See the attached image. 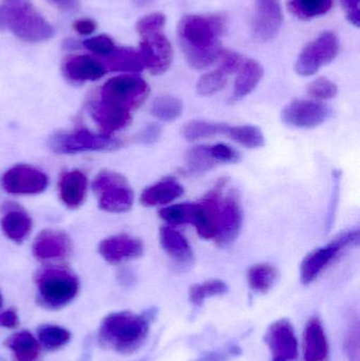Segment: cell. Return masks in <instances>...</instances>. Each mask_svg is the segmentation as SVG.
<instances>
[{
  "label": "cell",
  "instance_id": "bcb514c9",
  "mask_svg": "<svg viewBox=\"0 0 360 361\" xmlns=\"http://www.w3.org/2000/svg\"><path fill=\"white\" fill-rule=\"evenodd\" d=\"M19 326V317L16 310L8 309L0 312V328L16 329Z\"/></svg>",
  "mask_w": 360,
  "mask_h": 361
},
{
  "label": "cell",
  "instance_id": "cb8c5ba5",
  "mask_svg": "<svg viewBox=\"0 0 360 361\" xmlns=\"http://www.w3.org/2000/svg\"><path fill=\"white\" fill-rule=\"evenodd\" d=\"M4 345L12 353L13 361H39L42 356V347L30 331L14 333Z\"/></svg>",
  "mask_w": 360,
  "mask_h": 361
},
{
  "label": "cell",
  "instance_id": "681fc988",
  "mask_svg": "<svg viewBox=\"0 0 360 361\" xmlns=\"http://www.w3.org/2000/svg\"><path fill=\"white\" fill-rule=\"evenodd\" d=\"M6 30V13L4 4H0V31Z\"/></svg>",
  "mask_w": 360,
  "mask_h": 361
},
{
  "label": "cell",
  "instance_id": "2e32d148",
  "mask_svg": "<svg viewBox=\"0 0 360 361\" xmlns=\"http://www.w3.org/2000/svg\"><path fill=\"white\" fill-rule=\"evenodd\" d=\"M143 252V242L127 233L106 238L99 245L101 258L114 265L139 258Z\"/></svg>",
  "mask_w": 360,
  "mask_h": 361
},
{
  "label": "cell",
  "instance_id": "9a60e30c",
  "mask_svg": "<svg viewBox=\"0 0 360 361\" xmlns=\"http://www.w3.org/2000/svg\"><path fill=\"white\" fill-rule=\"evenodd\" d=\"M264 341L273 357L291 361L296 360L299 354V345L294 326L287 319L273 322L266 330Z\"/></svg>",
  "mask_w": 360,
  "mask_h": 361
},
{
  "label": "cell",
  "instance_id": "ffe728a7",
  "mask_svg": "<svg viewBox=\"0 0 360 361\" xmlns=\"http://www.w3.org/2000/svg\"><path fill=\"white\" fill-rule=\"evenodd\" d=\"M88 110L101 135H111L116 131L128 127L132 121L130 112L104 105L95 99H91Z\"/></svg>",
  "mask_w": 360,
  "mask_h": 361
},
{
  "label": "cell",
  "instance_id": "603a6c76",
  "mask_svg": "<svg viewBox=\"0 0 360 361\" xmlns=\"http://www.w3.org/2000/svg\"><path fill=\"white\" fill-rule=\"evenodd\" d=\"M88 180L80 171H68L59 180V197L63 203L71 209H76L86 199Z\"/></svg>",
  "mask_w": 360,
  "mask_h": 361
},
{
  "label": "cell",
  "instance_id": "e0dca14e",
  "mask_svg": "<svg viewBox=\"0 0 360 361\" xmlns=\"http://www.w3.org/2000/svg\"><path fill=\"white\" fill-rule=\"evenodd\" d=\"M72 242L65 231L44 229L38 233L32 246L34 257L40 261L61 260L72 252Z\"/></svg>",
  "mask_w": 360,
  "mask_h": 361
},
{
  "label": "cell",
  "instance_id": "52a82bcc",
  "mask_svg": "<svg viewBox=\"0 0 360 361\" xmlns=\"http://www.w3.org/2000/svg\"><path fill=\"white\" fill-rule=\"evenodd\" d=\"M124 145L111 135L93 133L85 129L71 133H57L49 139V147L54 154H75L85 152H111Z\"/></svg>",
  "mask_w": 360,
  "mask_h": 361
},
{
  "label": "cell",
  "instance_id": "ab89813d",
  "mask_svg": "<svg viewBox=\"0 0 360 361\" xmlns=\"http://www.w3.org/2000/svg\"><path fill=\"white\" fill-rule=\"evenodd\" d=\"M165 23H166V18L164 15L161 13H152V14L147 15L137 21V29L139 35H144V34L151 33V32L163 31L164 30Z\"/></svg>",
  "mask_w": 360,
  "mask_h": 361
},
{
  "label": "cell",
  "instance_id": "c3c4849f",
  "mask_svg": "<svg viewBox=\"0 0 360 361\" xmlns=\"http://www.w3.org/2000/svg\"><path fill=\"white\" fill-rule=\"evenodd\" d=\"M57 8L68 13H73L78 10V0H49Z\"/></svg>",
  "mask_w": 360,
  "mask_h": 361
},
{
  "label": "cell",
  "instance_id": "f35d334b",
  "mask_svg": "<svg viewBox=\"0 0 360 361\" xmlns=\"http://www.w3.org/2000/svg\"><path fill=\"white\" fill-rule=\"evenodd\" d=\"M82 46L88 49L94 54L101 57H107L113 52L116 48L113 40L107 35H97L95 37L89 38V39L82 42Z\"/></svg>",
  "mask_w": 360,
  "mask_h": 361
},
{
  "label": "cell",
  "instance_id": "f6af8a7d",
  "mask_svg": "<svg viewBox=\"0 0 360 361\" xmlns=\"http://www.w3.org/2000/svg\"><path fill=\"white\" fill-rule=\"evenodd\" d=\"M340 2L350 23L359 27V0H340Z\"/></svg>",
  "mask_w": 360,
  "mask_h": 361
},
{
  "label": "cell",
  "instance_id": "4dcf8cb0",
  "mask_svg": "<svg viewBox=\"0 0 360 361\" xmlns=\"http://www.w3.org/2000/svg\"><path fill=\"white\" fill-rule=\"evenodd\" d=\"M287 8L297 18L310 20L327 14L331 10L332 0H291Z\"/></svg>",
  "mask_w": 360,
  "mask_h": 361
},
{
  "label": "cell",
  "instance_id": "d590c367",
  "mask_svg": "<svg viewBox=\"0 0 360 361\" xmlns=\"http://www.w3.org/2000/svg\"><path fill=\"white\" fill-rule=\"evenodd\" d=\"M228 82V75L221 70L209 72L201 76L197 82V92L201 97H211L221 91Z\"/></svg>",
  "mask_w": 360,
  "mask_h": 361
},
{
  "label": "cell",
  "instance_id": "83f0119b",
  "mask_svg": "<svg viewBox=\"0 0 360 361\" xmlns=\"http://www.w3.org/2000/svg\"><path fill=\"white\" fill-rule=\"evenodd\" d=\"M279 271L274 265L259 263L247 271V279L249 288L258 294H266L272 290L278 280Z\"/></svg>",
  "mask_w": 360,
  "mask_h": 361
},
{
  "label": "cell",
  "instance_id": "836d02e7",
  "mask_svg": "<svg viewBox=\"0 0 360 361\" xmlns=\"http://www.w3.org/2000/svg\"><path fill=\"white\" fill-rule=\"evenodd\" d=\"M217 162L209 152V146H196L186 154V169L190 175H202L211 171Z\"/></svg>",
  "mask_w": 360,
  "mask_h": 361
},
{
  "label": "cell",
  "instance_id": "7402d4cb",
  "mask_svg": "<svg viewBox=\"0 0 360 361\" xmlns=\"http://www.w3.org/2000/svg\"><path fill=\"white\" fill-rule=\"evenodd\" d=\"M2 216V231L11 241L21 243L32 231V220L29 214L15 204L8 203L4 207Z\"/></svg>",
  "mask_w": 360,
  "mask_h": 361
},
{
  "label": "cell",
  "instance_id": "8fae6325",
  "mask_svg": "<svg viewBox=\"0 0 360 361\" xmlns=\"http://www.w3.org/2000/svg\"><path fill=\"white\" fill-rule=\"evenodd\" d=\"M48 184L46 173L27 164L11 167L1 179L2 187L11 195H39L46 190Z\"/></svg>",
  "mask_w": 360,
  "mask_h": 361
},
{
  "label": "cell",
  "instance_id": "3957f363",
  "mask_svg": "<svg viewBox=\"0 0 360 361\" xmlns=\"http://www.w3.org/2000/svg\"><path fill=\"white\" fill-rule=\"evenodd\" d=\"M37 302L51 311L63 309L72 302L80 290L77 276L65 267L50 265L37 271Z\"/></svg>",
  "mask_w": 360,
  "mask_h": 361
},
{
  "label": "cell",
  "instance_id": "d6a6232c",
  "mask_svg": "<svg viewBox=\"0 0 360 361\" xmlns=\"http://www.w3.org/2000/svg\"><path fill=\"white\" fill-rule=\"evenodd\" d=\"M150 112L154 118L163 122H173L181 116L183 103L178 97L162 95L154 99Z\"/></svg>",
  "mask_w": 360,
  "mask_h": 361
},
{
  "label": "cell",
  "instance_id": "816d5d0a",
  "mask_svg": "<svg viewBox=\"0 0 360 361\" xmlns=\"http://www.w3.org/2000/svg\"><path fill=\"white\" fill-rule=\"evenodd\" d=\"M152 1H154V0H133V2H135V6H148V4H151Z\"/></svg>",
  "mask_w": 360,
  "mask_h": 361
},
{
  "label": "cell",
  "instance_id": "5b68a950",
  "mask_svg": "<svg viewBox=\"0 0 360 361\" xmlns=\"http://www.w3.org/2000/svg\"><path fill=\"white\" fill-rule=\"evenodd\" d=\"M4 6L6 13V30L12 31L19 39L42 42L52 37L53 27L27 0Z\"/></svg>",
  "mask_w": 360,
  "mask_h": 361
},
{
  "label": "cell",
  "instance_id": "ee69618b",
  "mask_svg": "<svg viewBox=\"0 0 360 361\" xmlns=\"http://www.w3.org/2000/svg\"><path fill=\"white\" fill-rule=\"evenodd\" d=\"M162 127L159 124H150L137 135V141L143 144H154L160 139Z\"/></svg>",
  "mask_w": 360,
  "mask_h": 361
},
{
  "label": "cell",
  "instance_id": "f546056e",
  "mask_svg": "<svg viewBox=\"0 0 360 361\" xmlns=\"http://www.w3.org/2000/svg\"><path fill=\"white\" fill-rule=\"evenodd\" d=\"M230 125L224 123L207 122V121H192L182 128V135L190 142L209 139L220 135H226Z\"/></svg>",
  "mask_w": 360,
  "mask_h": 361
},
{
  "label": "cell",
  "instance_id": "277c9868",
  "mask_svg": "<svg viewBox=\"0 0 360 361\" xmlns=\"http://www.w3.org/2000/svg\"><path fill=\"white\" fill-rule=\"evenodd\" d=\"M149 92V86L143 78L135 75H120L107 80L94 99L104 105L131 114L133 110L141 107Z\"/></svg>",
  "mask_w": 360,
  "mask_h": 361
},
{
  "label": "cell",
  "instance_id": "60d3db41",
  "mask_svg": "<svg viewBox=\"0 0 360 361\" xmlns=\"http://www.w3.org/2000/svg\"><path fill=\"white\" fill-rule=\"evenodd\" d=\"M209 152L217 164H234L240 160L239 152L225 144L209 146Z\"/></svg>",
  "mask_w": 360,
  "mask_h": 361
},
{
  "label": "cell",
  "instance_id": "8d00e7d4",
  "mask_svg": "<svg viewBox=\"0 0 360 361\" xmlns=\"http://www.w3.org/2000/svg\"><path fill=\"white\" fill-rule=\"evenodd\" d=\"M194 204H177L162 208L160 218L170 225L192 224Z\"/></svg>",
  "mask_w": 360,
  "mask_h": 361
},
{
  "label": "cell",
  "instance_id": "ac0fdd59",
  "mask_svg": "<svg viewBox=\"0 0 360 361\" xmlns=\"http://www.w3.org/2000/svg\"><path fill=\"white\" fill-rule=\"evenodd\" d=\"M63 76L73 84H84L101 80L107 69L104 63L90 55H71L63 61Z\"/></svg>",
  "mask_w": 360,
  "mask_h": 361
},
{
  "label": "cell",
  "instance_id": "6da1fadb",
  "mask_svg": "<svg viewBox=\"0 0 360 361\" xmlns=\"http://www.w3.org/2000/svg\"><path fill=\"white\" fill-rule=\"evenodd\" d=\"M221 15H185L178 25V42L190 67L203 70L221 56L225 31Z\"/></svg>",
  "mask_w": 360,
  "mask_h": 361
},
{
  "label": "cell",
  "instance_id": "30bf717a",
  "mask_svg": "<svg viewBox=\"0 0 360 361\" xmlns=\"http://www.w3.org/2000/svg\"><path fill=\"white\" fill-rule=\"evenodd\" d=\"M139 53L144 69L149 70L152 75L165 73L173 63V51L168 38L163 31L151 32L141 35Z\"/></svg>",
  "mask_w": 360,
  "mask_h": 361
},
{
  "label": "cell",
  "instance_id": "ba28073f",
  "mask_svg": "<svg viewBox=\"0 0 360 361\" xmlns=\"http://www.w3.org/2000/svg\"><path fill=\"white\" fill-rule=\"evenodd\" d=\"M359 229L342 231L331 243L312 250L300 265V281L304 284L314 282L349 246L359 245Z\"/></svg>",
  "mask_w": 360,
  "mask_h": 361
},
{
  "label": "cell",
  "instance_id": "d4e9b609",
  "mask_svg": "<svg viewBox=\"0 0 360 361\" xmlns=\"http://www.w3.org/2000/svg\"><path fill=\"white\" fill-rule=\"evenodd\" d=\"M184 193V187L178 180L167 178L147 187L142 192L139 201L146 207L167 205L181 197Z\"/></svg>",
  "mask_w": 360,
  "mask_h": 361
},
{
  "label": "cell",
  "instance_id": "d6986e66",
  "mask_svg": "<svg viewBox=\"0 0 360 361\" xmlns=\"http://www.w3.org/2000/svg\"><path fill=\"white\" fill-rule=\"evenodd\" d=\"M160 243L175 267L188 269L194 264V252L187 239L180 231L170 226L160 229Z\"/></svg>",
  "mask_w": 360,
  "mask_h": 361
},
{
  "label": "cell",
  "instance_id": "7bdbcfd3",
  "mask_svg": "<svg viewBox=\"0 0 360 361\" xmlns=\"http://www.w3.org/2000/svg\"><path fill=\"white\" fill-rule=\"evenodd\" d=\"M333 189H332L331 205L329 208V214L327 216V222H325V229L329 231L333 225L334 219H335L336 207H337L338 200H340V173H334Z\"/></svg>",
  "mask_w": 360,
  "mask_h": 361
},
{
  "label": "cell",
  "instance_id": "7a4b0ae2",
  "mask_svg": "<svg viewBox=\"0 0 360 361\" xmlns=\"http://www.w3.org/2000/svg\"><path fill=\"white\" fill-rule=\"evenodd\" d=\"M154 312L135 314L114 312L104 318L99 329V343L101 347L116 353H135L147 339Z\"/></svg>",
  "mask_w": 360,
  "mask_h": 361
},
{
  "label": "cell",
  "instance_id": "e575fe53",
  "mask_svg": "<svg viewBox=\"0 0 360 361\" xmlns=\"http://www.w3.org/2000/svg\"><path fill=\"white\" fill-rule=\"evenodd\" d=\"M226 135L232 141L251 149L263 147L266 144L263 133L258 127L252 125L228 127Z\"/></svg>",
  "mask_w": 360,
  "mask_h": 361
},
{
  "label": "cell",
  "instance_id": "1f68e13d",
  "mask_svg": "<svg viewBox=\"0 0 360 361\" xmlns=\"http://www.w3.org/2000/svg\"><path fill=\"white\" fill-rule=\"evenodd\" d=\"M228 292V286L225 282L220 279H209L202 283L190 286L188 290V299L192 305L201 307L206 299L223 296Z\"/></svg>",
  "mask_w": 360,
  "mask_h": 361
},
{
  "label": "cell",
  "instance_id": "44dd1931",
  "mask_svg": "<svg viewBox=\"0 0 360 361\" xmlns=\"http://www.w3.org/2000/svg\"><path fill=\"white\" fill-rule=\"evenodd\" d=\"M302 353L304 361H327L329 358V343L318 318H310L304 326Z\"/></svg>",
  "mask_w": 360,
  "mask_h": 361
},
{
  "label": "cell",
  "instance_id": "f907efd6",
  "mask_svg": "<svg viewBox=\"0 0 360 361\" xmlns=\"http://www.w3.org/2000/svg\"><path fill=\"white\" fill-rule=\"evenodd\" d=\"M63 47H65V49H67V50H74V49L80 48V44H78L76 40L68 39L66 40Z\"/></svg>",
  "mask_w": 360,
  "mask_h": 361
},
{
  "label": "cell",
  "instance_id": "7c38bea8",
  "mask_svg": "<svg viewBox=\"0 0 360 361\" xmlns=\"http://www.w3.org/2000/svg\"><path fill=\"white\" fill-rule=\"evenodd\" d=\"M330 116V109L317 101L295 99L283 110V123L296 128H315Z\"/></svg>",
  "mask_w": 360,
  "mask_h": 361
},
{
  "label": "cell",
  "instance_id": "5bb4252c",
  "mask_svg": "<svg viewBox=\"0 0 360 361\" xmlns=\"http://www.w3.org/2000/svg\"><path fill=\"white\" fill-rule=\"evenodd\" d=\"M283 23V13L278 0H256L253 16L254 37L270 42L276 37Z\"/></svg>",
  "mask_w": 360,
  "mask_h": 361
},
{
  "label": "cell",
  "instance_id": "4fadbf2b",
  "mask_svg": "<svg viewBox=\"0 0 360 361\" xmlns=\"http://www.w3.org/2000/svg\"><path fill=\"white\" fill-rule=\"evenodd\" d=\"M243 225V212L240 200L235 191L222 199L219 212V231L215 238L220 247H225L236 241Z\"/></svg>",
  "mask_w": 360,
  "mask_h": 361
},
{
  "label": "cell",
  "instance_id": "f5cc1de1",
  "mask_svg": "<svg viewBox=\"0 0 360 361\" xmlns=\"http://www.w3.org/2000/svg\"><path fill=\"white\" fill-rule=\"evenodd\" d=\"M23 1V0H2V4H17V2Z\"/></svg>",
  "mask_w": 360,
  "mask_h": 361
},
{
  "label": "cell",
  "instance_id": "f1b7e54d",
  "mask_svg": "<svg viewBox=\"0 0 360 361\" xmlns=\"http://www.w3.org/2000/svg\"><path fill=\"white\" fill-rule=\"evenodd\" d=\"M71 336L67 329L55 324H42L36 331V338L42 349L46 352L63 349L71 341Z\"/></svg>",
  "mask_w": 360,
  "mask_h": 361
},
{
  "label": "cell",
  "instance_id": "7dc6e473",
  "mask_svg": "<svg viewBox=\"0 0 360 361\" xmlns=\"http://www.w3.org/2000/svg\"><path fill=\"white\" fill-rule=\"evenodd\" d=\"M73 27L80 35H90L97 30V25L92 19L82 18L75 21Z\"/></svg>",
  "mask_w": 360,
  "mask_h": 361
},
{
  "label": "cell",
  "instance_id": "b9f144b4",
  "mask_svg": "<svg viewBox=\"0 0 360 361\" xmlns=\"http://www.w3.org/2000/svg\"><path fill=\"white\" fill-rule=\"evenodd\" d=\"M220 59H221V68L219 70L224 72L226 75L238 72L244 63V59L240 54L232 51L223 50Z\"/></svg>",
  "mask_w": 360,
  "mask_h": 361
},
{
  "label": "cell",
  "instance_id": "74e56055",
  "mask_svg": "<svg viewBox=\"0 0 360 361\" xmlns=\"http://www.w3.org/2000/svg\"><path fill=\"white\" fill-rule=\"evenodd\" d=\"M338 88L335 82L329 78H319L308 86V93L316 99H333L337 95Z\"/></svg>",
  "mask_w": 360,
  "mask_h": 361
},
{
  "label": "cell",
  "instance_id": "db71d44e",
  "mask_svg": "<svg viewBox=\"0 0 360 361\" xmlns=\"http://www.w3.org/2000/svg\"><path fill=\"white\" fill-rule=\"evenodd\" d=\"M273 361H289V360H283V358L273 357Z\"/></svg>",
  "mask_w": 360,
  "mask_h": 361
},
{
  "label": "cell",
  "instance_id": "484cf974",
  "mask_svg": "<svg viewBox=\"0 0 360 361\" xmlns=\"http://www.w3.org/2000/svg\"><path fill=\"white\" fill-rule=\"evenodd\" d=\"M238 73V78L235 82L234 93L230 97L232 103L241 101L255 90L263 78L264 70L257 61L247 59H244Z\"/></svg>",
  "mask_w": 360,
  "mask_h": 361
},
{
  "label": "cell",
  "instance_id": "11a10c76",
  "mask_svg": "<svg viewBox=\"0 0 360 361\" xmlns=\"http://www.w3.org/2000/svg\"><path fill=\"white\" fill-rule=\"evenodd\" d=\"M2 302H4V299H2V295L1 293H0V309H1Z\"/></svg>",
  "mask_w": 360,
  "mask_h": 361
},
{
  "label": "cell",
  "instance_id": "4316f807",
  "mask_svg": "<svg viewBox=\"0 0 360 361\" xmlns=\"http://www.w3.org/2000/svg\"><path fill=\"white\" fill-rule=\"evenodd\" d=\"M104 65L106 69L116 72H141L144 70L143 61L139 51L130 48L114 49L113 52L106 57Z\"/></svg>",
  "mask_w": 360,
  "mask_h": 361
},
{
  "label": "cell",
  "instance_id": "8992f818",
  "mask_svg": "<svg viewBox=\"0 0 360 361\" xmlns=\"http://www.w3.org/2000/svg\"><path fill=\"white\" fill-rule=\"evenodd\" d=\"M92 189L104 212L123 214L132 208L135 193L126 178L116 171H99L93 180Z\"/></svg>",
  "mask_w": 360,
  "mask_h": 361
},
{
  "label": "cell",
  "instance_id": "9c48e42d",
  "mask_svg": "<svg viewBox=\"0 0 360 361\" xmlns=\"http://www.w3.org/2000/svg\"><path fill=\"white\" fill-rule=\"evenodd\" d=\"M340 53V39L332 32H325L309 44L298 56L295 70L299 75L311 76L329 65Z\"/></svg>",
  "mask_w": 360,
  "mask_h": 361
}]
</instances>
